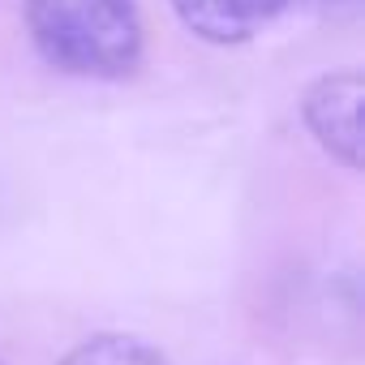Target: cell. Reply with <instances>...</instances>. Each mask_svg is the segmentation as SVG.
I'll return each mask as SVG.
<instances>
[{"label": "cell", "mask_w": 365, "mask_h": 365, "mask_svg": "<svg viewBox=\"0 0 365 365\" xmlns=\"http://www.w3.org/2000/svg\"><path fill=\"white\" fill-rule=\"evenodd\" d=\"M61 365H168V361L133 335H95L78 344Z\"/></svg>", "instance_id": "4"}, {"label": "cell", "mask_w": 365, "mask_h": 365, "mask_svg": "<svg viewBox=\"0 0 365 365\" xmlns=\"http://www.w3.org/2000/svg\"><path fill=\"white\" fill-rule=\"evenodd\" d=\"M361 103H365V78L356 69L318 78L305 95V120L314 138L348 168H361Z\"/></svg>", "instance_id": "2"}, {"label": "cell", "mask_w": 365, "mask_h": 365, "mask_svg": "<svg viewBox=\"0 0 365 365\" xmlns=\"http://www.w3.org/2000/svg\"><path fill=\"white\" fill-rule=\"evenodd\" d=\"M172 9L207 43H245L284 9V0H172Z\"/></svg>", "instance_id": "3"}, {"label": "cell", "mask_w": 365, "mask_h": 365, "mask_svg": "<svg viewBox=\"0 0 365 365\" xmlns=\"http://www.w3.org/2000/svg\"><path fill=\"white\" fill-rule=\"evenodd\" d=\"M26 31L39 56L73 78H125L142 56L133 0H26Z\"/></svg>", "instance_id": "1"}]
</instances>
